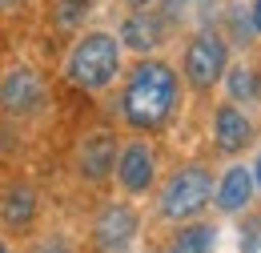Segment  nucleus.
<instances>
[{"mask_svg":"<svg viewBox=\"0 0 261 253\" xmlns=\"http://www.w3.org/2000/svg\"><path fill=\"white\" fill-rule=\"evenodd\" d=\"M229 61H233V53H229L225 32L197 29L185 40V53H181V77H185V85L193 93H213V89H221Z\"/></svg>","mask_w":261,"mask_h":253,"instance_id":"4","label":"nucleus"},{"mask_svg":"<svg viewBox=\"0 0 261 253\" xmlns=\"http://www.w3.org/2000/svg\"><path fill=\"white\" fill-rule=\"evenodd\" d=\"M137 233H141V213L129 197L105 201L93 217V245L100 253H129Z\"/></svg>","mask_w":261,"mask_h":253,"instance_id":"8","label":"nucleus"},{"mask_svg":"<svg viewBox=\"0 0 261 253\" xmlns=\"http://www.w3.org/2000/svg\"><path fill=\"white\" fill-rule=\"evenodd\" d=\"M20 4H24V0H0V12H16Z\"/></svg>","mask_w":261,"mask_h":253,"instance_id":"20","label":"nucleus"},{"mask_svg":"<svg viewBox=\"0 0 261 253\" xmlns=\"http://www.w3.org/2000/svg\"><path fill=\"white\" fill-rule=\"evenodd\" d=\"M117 149H121V137L113 129H89L76 149H72V173L81 185L100 189L113 181V165H117Z\"/></svg>","mask_w":261,"mask_h":253,"instance_id":"7","label":"nucleus"},{"mask_svg":"<svg viewBox=\"0 0 261 253\" xmlns=\"http://www.w3.org/2000/svg\"><path fill=\"white\" fill-rule=\"evenodd\" d=\"M0 253H16V249H12V241H8L4 233H0Z\"/></svg>","mask_w":261,"mask_h":253,"instance_id":"21","label":"nucleus"},{"mask_svg":"<svg viewBox=\"0 0 261 253\" xmlns=\"http://www.w3.org/2000/svg\"><path fill=\"white\" fill-rule=\"evenodd\" d=\"M217 237H221L217 221L197 217V221L177 225L173 237H169V245H165L161 253H217Z\"/></svg>","mask_w":261,"mask_h":253,"instance_id":"13","label":"nucleus"},{"mask_svg":"<svg viewBox=\"0 0 261 253\" xmlns=\"http://www.w3.org/2000/svg\"><path fill=\"white\" fill-rule=\"evenodd\" d=\"M221 89H225V100H233V105H257L261 100V72L253 68V64H233L229 61L225 77H221Z\"/></svg>","mask_w":261,"mask_h":253,"instance_id":"14","label":"nucleus"},{"mask_svg":"<svg viewBox=\"0 0 261 253\" xmlns=\"http://www.w3.org/2000/svg\"><path fill=\"white\" fill-rule=\"evenodd\" d=\"M48 113V81L33 64H8L0 72V117L12 125H29Z\"/></svg>","mask_w":261,"mask_h":253,"instance_id":"5","label":"nucleus"},{"mask_svg":"<svg viewBox=\"0 0 261 253\" xmlns=\"http://www.w3.org/2000/svg\"><path fill=\"white\" fill-rule=\"evenodd\" d=\"M213 165L209 161H185L177 165L165 181H157L153 189V209H157V221L165 225H185L197 221L209 213V201H213Z\"/></svg>","mask_w":261,"mask_h":253,"instance_id":"3","label":"nucleus"},{"mask_svg":"<svg viewBox=\"0 0 261 253\" xmlns=\"http://www.w3.org/2000/svg\"><path fill=\"white\" fill-rule=\"evenodd\" d=\"M20 253H76V241L65 229H33Z\"/></svg>","mask_w":261,"mask_h":253,"instance_id":"15","label":"nucleus"},{"mask_svg":"<svg viewBox=\"0 0 261 253\" xmlns=\"http://www.w3.org/2000/svg\"><path fill=\"white\" fill-rule=\"evenodd\" d=\"M113 181H117L121 197H129V201L149 197V193L157 189V181H161V153H157V145L149 137L121 141L117 165H113Z\"/></svg>","mask_w":261,"mask_h":253,"instance_id":"6","label":"nucleus"},{"mask_svg":"<svg viewBox=\"0 0 261 253\" xmlns=\"http://www.w3.org/2000/svg\"><path fill=\"white\" fill-rule=\"evenodd\" d=\"M177 105H181V77L177 68L161 57H137L133 68L121 72V96H117V109H121V121L133 133H161L173 117H177Z\"/></svg>","mask_w":261,"mask_h":253,"instance_id":"1","label":"nucleus"},{"mask_svg":"<svg viewBox=\"0 0 261 253\" xmlns=\"http://www.w3.org/2000/svg\"><path fill=\"white\" fill-rule=\"evenodd\" d=\"M65 81L81 93H105L121 81L125 72V48L117 40V32L109 29H89L81 32L65 53V64H61Z\"/></svg>","mask_w":261,"mask_h":253,"instance_id":"2","label":"nucleus"},{"mask_svg":"<svg viewBox=\"0 0 261 253\" xmlns=\"http://www.w3.org/2000/svg\"><path fill=\"white\" fill-rule=\"evenodd\" d=\"M249 173H253V185H257V193H261V149H257V157L249 161Z\"/></svg>","mask_w":261,"mask_h":253,"instance_id":"19","label":"nucleus"},{"mask_svg":"<svg viewBox=\"0 0 261 253\" xmlns=\"http://www.w3.org/2000/svg\"><path fill=\"white\" fill-rule=\"evenodd\" d=\"M257 72H261V68H257Z\"/></svg>","mask_w":261,"mask_h":253,"instance_id":"22","label":"nucleus"},{"mask_svg":"<svg viewBox=\"0 0 261 253\" xmlns=\"http://www.w3.org/2000/svg\"><path fill=\"white\" fill-rule=\"evenodd\" d=\"M253 201H257L253 173H249L245 161L233 157L225 169L213 177V201H209V209H213L217 217H241V213L253 209Z\"/></svg>","mask_w":261,"mask_h":253,"instance_id":"10","label":"nucleus"},{"mask_svg":"<svg viewBox=\"0 0 261 253\" xmlns=\"http://www.w3.org/2000/svg\"><path fill=\"white\" fill-rule=\"evenodd\" d=\"M36 217H40V193L29 181H4L0 185V233L4 237H20L33 233Z\"/></svg>","mask_w":261,"mask_h":253,"instance_id":"11","label":"nucleus"},{"mask_svg":"<svg viewBox=\"0 0 261 253\" xmlns=\"http://www.w3.org/2000/svg\"><path fill=\"white\" fill-rule=\"evenodd\" d=\"M125 4V12H153L161 0H121Z\"/></svg>","mask_w":261,"mask_h":253,"instance_id":"17","label":"nucleus"},{"mask_svg":"<svg viewBox=\"0 0 261 253\" xmlns=\"http://www.w3.org/2000/svg\"><path fill=\"white\" fill-rule=\"evenodd\" d=\"M93 12V0H57V8H53V20L61 24V29H81L85 24V16Z\"/></svg>","mask_w":261,"mask_h":253,"instance_id":"16","label":"nucleus"},{"mask_svg":"<svg viewBox=\"0 0 261 253\" xmlns=\"http://www.w3.org/2000/svg\"><path fill=\"white\" fill-rule=\"evenodd\" d=\"M249 29L261 36V0H253V4H249Z\"/></svg>","mask_w":261,"mask_h":253,"instance_id":"18","label":"nucleus"},{"mask_svg":"<svg viewBox=\"0 0 261 253\" xmlns=\"http://www.w3.org/2000/svg\"><path fill=\"white\" fill-rule=\"evenodd\" d=\"M117 40L133 57H157V48L169 40V24H165V16L157 8L153 12H129L121 20V29H117Z\"/></svg>","mask_w":261,"mask_h":253,"instance_id":"12","label":"nucleus"},{"mask_svg":"<svg viewBox=\"0 0 261 253\" xmlns=\"http://www.w3.org/2000/svg\"><path fill=\"white\" fill-rule=\"evenodd\" d=\"M209 137H213V149L221 153V157H241L253 141H257V121H253V113H245L241 105H233V100H217V109H213V121H209Z\"/></svg>","mask_w":261,"mask_h":253,"instance_id":"9","label":"nucleus"}]
</instances>
